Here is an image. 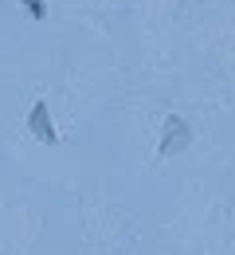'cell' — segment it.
Here are the masks:
<instances>
[{
  "mask_svg": "<svg viewBox=\"0 0 235 255\" xmlns=\"http://www.w3.org/2000/svg\"><path fill=\"white\" fill-rule=\"evenodd\" d=\"M192 145V126L180 118V114H168L165 118V133H161V157H176V153H184Z\"/></svg>",
  "mask_w": 235,
  "mask_h": 255,
  "instance_id": "1",
  "label": "cell"
},
{
  "mask_svg": "<svg viewBox=\"0 0 235 255\" xmlns=\"http://www.w3.org/2000/svg\"><path fill=\"white\" fill-rule=\"evenodd\" d=\"M20 4H24L28 12H32L35 20H43V16H47V0H20Z\"/></svg>",
  "mask_w": 235,
  "mask_h": 255,
  "instance_id": "3",
  "label": "cell"
},
{
  "mask_svg": "<svg viewBox=\"0 0 235 255\" xmlns=\"http://www.w3.org/2000/svg\"><path fill=\"white\" fill-rule=\"evenodd\" d=\"M28 129H32L43 145H55V141H59V133H55V126H51V110H47V102H35L32 110H28Z\"/></svg>",
  "mask_w": 235,
  "mask_h": 255,
  "instance_id": "2",
  "label": "cell"
}]
</instances>
